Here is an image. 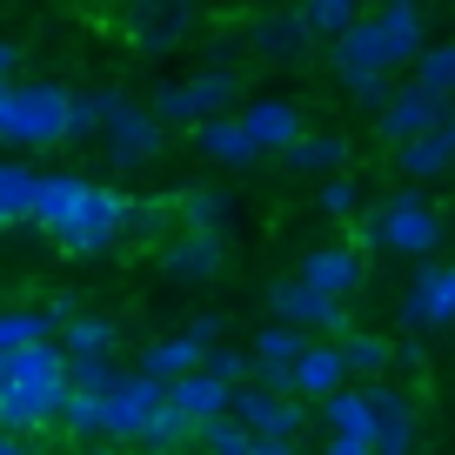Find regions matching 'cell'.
Segmentation results:
<instances>
[{
	"instance_id": "obj_38",
	"label": "cell",
	"mask_w": 455,
	"mask_h": 455,
	"mask_svg": "<svg viewBox=\"0 0 455 455\" xmlns=\"http://www.w3.org/2000/svg\"><path fill=\"white\" fill-rule=\"evenodd\" d=\"M114 382H121V375H114L108 355H74V388H100V395H108Z\"/></svg>"
},
{
	"instance_id": "obj_41",
	"label": "cell",
	"mask_w": 455,
	"mask_h": 455,
	"mask_svg": "<svg viewBox=\"0 0 455 455\" xmlns=\"http://www.w3.org/2000/svg\"><path fill=\"white\" fill-rule=\"evenodd\" d=\"M322 455H375V442H369V435H335Z\"/></svg>"
},
{
	"instance_id": "obj_34",
	"label": "cell",
	"mask_w": 455,
	"mask_h": 455,
	"mask_svg": "<svg viewBox=\"0 0 455 455\" xmlns=\"http://www.w3.org/2000/svg\"><path fill=\"white\" fill-rule=\"evenodd\" d=\"M60 422H68L74 435H108V395H100V388H74V402H68Z\"/></svg>"
},
{
	"instance_id": "obj_2",
	"label": "cell",
	"mask_w": 455,
	"mask_h": 455,
	"mask_svg": "<svg viewBox=\"0 0 455 455\" xmlns=\"http://www.w3.org/2000/svg\"><path fill=\"white\" fill-rule=\"evenodd\" d=\"M74 402V348L28 341V348H0V422L20 435H41L68 415Z\"/></svg>"
},
{
	"instance_id": "obj_1",
	"label": "cell",
	"mask_w": 455,
	"mask_h": 455,
	"mask_svg": "<svg viewBox=\"0 0 455 455\" xmlns=\"http://www.w3.org/2000/svg\"><path fill=\"white\" fill-rule=\"evenodd\" d=\"M34 221L54 235L68 255H100V248L128 242L134 201L114 195V188H94L81 174H41V201H34Z\"/></svg>"
},
{
	"instance_id": "obj_22",
	"label": "cell",
	"mask_w": 455,
	"mask_h": 455,
	"mask_svg": "<svg viewBox=\"0 0 455 455\" xmlns=\"http://www.w3.org/2000/svg\"><path fill=\"white\" fill-rule=\"evenodd\" d=\"M375 28H382V47L388 60H422V7L415 0H388V7H375Z\"/></svg>"
},
{
	"instance_id": "obj_30",
	"label": "cell",
	"mask_w": 455,
	"mask_h": 455,
	"mask_svg": "<svg viewBox=\"0 0 455 455\" xmlns=\"http://www.w3.org/2000/svg\"><path fill=\"white\" fill-rule=\"evenodd\" d=\"M60 315L54 308H14V315H0V348H28V341H47L54 335Z\"/></svg>"
},
{
	"instance_id": "obj_10",
	"label": "cell",
	"mask_w": 455,
	"mask_h": 455,
	"mask_svg": "<svg viewBox=\"0 0 455 455\" xmlns=\"http://www.w3.org/2000/svg\"><path fill=\"white\" fill-rule=\"evenodd\" d=\"M442 121H449V100H442L428 81H415V87H402V94L375 114V134H382L388 148H402V141H415V134L442 128Z\"/></svg>"
},
{
	"instance_id": "obj_31",
	"label": "cell",
	"mask_w": 455,
	"mask_h": 455,
	"mask_svg": "<svg viewBox=\"0 0 455 455\" xmlns=\"http://www.w3.org/2000/svg\"><path fill=\"white\" fill-rule=\"evenodd\" d=\"M201 442H208V455H255V428L242 422V415H235V422H228V415H208V422H201Z\"/></svg>"
},
{
	"instance_id": "obj_29",
	"label": "cell",
	"mask_w": 455,
	"mask_h": 455,
	"mask_svg": "<svg viewBox=\"0 0 455 455\" xmlns=\"http://www.w3.org/2000/svg\"><path fill=\"white\" fill-rule=\"evenodd\" d=\"M301 355H308V335H301V322L261 328V348H255V362H261V369H295Z\"/></svg>"
},
{
	"instance_id": "obj_33",
	"label": "cell",
	"mask_w": 455,
	"mask_h": 455,
	"mask_svg": "<svg viewBox=\"0 0 455 455\" xmlns=\"http://www.w3.org/2000/svg\"><path fill=\"white\" fill-rule=\"evenodd\" d=\"M301 14H308V28L322 34V41H341V34L362 20V7L355 0H301Z\"/></svg>"
},
{
	"instance_id": "obj_7",
	"label": "cell",
	"mask_w": 455,
	"mask_h": 455,
	"mask_svg": "<svg viewBox=\"0 0 455 455\" xmlns=\"http://www.w3.org/2000/svg\"><path fill=\"white\" fill-rule=\"evenodd\" d=\"M235 94H242V81H235V68H201V74H188L181 87H161L155 94V114L161 121H214V114H228L235 108Z\"/></svg>"
},
{
	"instance_id": "obj_19",
	"label": "cell",
	"mask_w": 455,
	"mask_h": 455,
	"mask_svg": "<svg viewBox=\"0 0 455 455\" xmlns=\"http://www.w3.org/2000/svg\"><path fill=\"white\" fill-rule=\"evenodd\" d=\"M348 348H328V341H308V355L295 362V395H341V382H348Z\"/></svg>"
},
{
	"instance_id": "obj_26",
	"label": "cell",
	"mask_w": 455,
	"mask_h": 455,
	"mask_svg": "<svg viewBox=\"0 0 455 455\" xmlns=\"http://www.w3.org/2000/svg\"><path fill=\"white\" fill-rule=\"evenodd\" d=\"M328 428H335V435H369L375 442V395H369V382L328 395Z\"/></svg>"
},
{
	"instance_id": "obj_45",
	"label": "cell",
	"mask_w": 455,
	"mask_h": 455,
	"mask_svg": "<svg viewBox=\"0 0 455 455\" xmlns=\"http://www.w3.org/2000/svg\"><path fill=\"white\" fill-rule=\"evenodd\" d=\"M87 455H114V449H87Z\"/></svg>"
},
{
	"instance_id": "obj_36",
	"label": "cell",
	"mask_w": 455,
	"mask_h": 455,
	"mask_svg": "<svg viewBox=\"0 0 455 455\" xmlns=\"http://www.w3.org/2000/svg\"><path fill=\"white\" fill-rule=\"evenodd\" d=\"M341 348H348V369H355V375H369V382L388 369V341H382V335H348Z\"/></svg>"
},
{
	"instance_id": "obj_20",
	"label": "cell",
	"mask_w": 455,
	"mask_h": 455,
	"mask_svg": "<svg viewBox=\"0 0 455 455\" xmlns=\"http://www.w3.org/2000/svg\"><path fill=\"white\" fill-rule=\"evenodd\" d=\"M195 141H201V155H221L228 168H248V161L261 155L242 114H214V121H195Z\"/></svg>"
},
{
	"instance_id": "obj_39",
	"label": "cell",
	"mask_w": 455,
	"mask_h": 455,
	"mask_svg": "<svg viewBox=\"0 0 455 455\" xmlns=\"http://www.w3.org/2000/svg\"><path fill=\"white\" fill-rule=\"evenodd\" d=\"M322 208L328 214H355V181H322Z\"/></svg>"
},
{
	"instance_id": "obj_23",
	"label": "cell",
	"mask_w": 455,
	"mask_h": 455,
	"mask_svg": "<svg viewBox=\"0 0 455 455\" xmlns=\"http://www.w3.org/2000/svg\"><path fill=\"white\" fill-rule=\"evenodd\" d=\"M341 161H348L341 134H295L282 148V174H322V168H341Z\"/></svg>"
},
{
	"instance_id": "obj_24",
	"label": "cell",
	"mask_w": 455,
	"mask_h": 455,
	"mask_svg": "<svg viewBox=\"0 0 455 455\" xmlns=\"http://www.w3.org/2000/svg\"><path fill=\"white\" fill-rule=\"evenodd\" d=\"M201 362H208V341H201V335H174V341H148L141 369H148V375H161V382H174V375L201 369Z\"/></svg>"
},
{
	"instance_id": "obj_35",
	"label": "cell",
	"mask_w": 455,
	"mask_h": 455,
	"mask_svg": "<svg viewBox=\"0 0 455 455\" xmlns=\"http://www.w3.org/2000/svg\"><path fill=\"white\" fill-rule=\"evenodd\" d=\"M221 214H228V195H214V188L181 195V228H221Z\"/></svg>"
},
{
	"instance_id": "obj_37",
	"label": "cell",
	"mask_w": 455,
	"mask_h": 455,
	"mask_svg": "<svg viewBox=\"0 0 455 455\" xmlns=\"http://www.w3.org/2000/svg\"><path fill=\"white\" fill-rule=\"evenodd\" d=\"M422 81L435 87L442 100L455 94V41H449V47H428V54H422Z\"/></svg>"
},
{
	"instance_id": "obj_5",
	"label": "cell",
	"mask_w": 455,
	"mask_h": 455,
	"mask_svg": "<svg viewBox=\"0 0 455 455\" xmlns=\"http://www.w3.org/2000/svg\"><path fill=\"white\" fill-rule=\"evenodd\" d=\"M355 242L362 248H395V255H428V248L442 242V214L428 208V201L402 195V201H388V208L362 214Z\"/></svg>"
},
{
	"instance_id": "obj_32",
	"label": "cell",
	"mask_w": 455,
	"mask_h": 455,
	"mask_svg": "<svg viewBox=\"0 0 455 455\" xmlns=\"http://www.w3.org/2000/svg\"><path fill=\"white\" fill-rule=\"evenodd\" d=\"M114 341H121V328H114L108 315H74L68 322V348L74 355H114Z\"/></svg>"
},
{
	"instance_id": "obj_14",
	"label": "cell",
	"mask_w": 455,
	"mask_h": 455,
	"mask_svg": "<svg viewBox=\"0 0 455 455\" xmlns=\"http://www.w3.org/2000/svg\"><path fill=\"white\" fill-rule=\"evenodd\" d=\"M402 322L409 328H449L455 322V268H422L402 301Z\"/></svg>"
},
{
	"instance_id": "obj_43",
	"label": "cell",
	"mask_w": 455,
	"mask_h": 455,
	"mask_svg": "<svg viewBox=\"0 0 455 455\" xmlns=\"http://www.w3.org/2000/svg\"><path fill=\"white\" fill-rule=\"evenodd\" d=\"M255 455H295V435H261Z\"/></svg>"
},
{
	"instance_id": "obj_42",
	"label": "cell",
	"mask_w": 455,
	"mask_h": 455,
	"mask_svg": "<svg viewBox=\"0 0 455 455\" xmlns=\"http://www.w3.org/2000/svg\"><path fill=\"white\" fill-rule=\"evenodd\" d=\"M221 315H195V322H188V335H201V341H208V348H214V341H221Z\"/></svg>"
},
{
	"instance_id": "obj_21",
	"label": "cell",
	"mask_w": 455,
	"mask_h": 455,
	"mask_svg": "<svg viewBox=\"0 0 455 455\" xmlns=\"http://www.w3.org/2000/svg\"><path fill=\"white\" fill-rule=\"evenodd\" d=\"M168 388H174V402H181L195 422H208V415H221L228 402H235V382H228V375H214L208 362H201V369H188V375H174Z\"/></svg>"
},
{
	"instance_id": "obj_16",
	"label": "cell",
	"mask_w": 455,
	"mask_h": 455,
	"mask_svg": "<svg viewBox=\"0 0 455 455\" xmlns=\"http://www.w3.org/2000/svg\"><path fill=\"white\" fill-rule=\"evenodd\" d=\"M235 415H242L255 435H301V409L288 402V388H235Z\"/></svg>"
},
{
	"instance_id": "obj_27",
	"label": "cell",
	"mask_w": 455,
	"mask_h": 455,
	"mask_svg": "<svg viewBox=\"0 0 455 455\" xmlns=\"http://www.w3.org/2000/svg\"><path fill=\"white\" fill-rule=\"evenodd\" d=\"M188 435H201V422L181 409V402H168V409L148 422V435H141V449H155V455H181L188 449Z\"/></svg>"
},
{
	"instance_id": "obj_15",
	"label": "cell",
	"mask_w": 455,
	"mask_h": 455,
	"mask_svg": "<svg viewBox=\"0 0 455 455\" xmlns=\"http://www.w3.org/2000/svg\"><path fill=\"white\" fill-rule=\"evenodd\" d=\"M295 275H308L322 295H355L362 275H369V255H362V242L355 248H308Z\"/></svg>"
},
{
	"instance_id": "obj_25",
	"label": "cell",
	"mask_w": 455,
	"mask_h": 455,
	"mask_svg": "<svg viewBox=\"0 0 455 455\" xmlns=\"http://www.w3.org/2000/svg\"><path fill=\"white\" fill-rule=\"evenodd\" d=\"M242 121H248V134H255V148H275V155L301 134V114L288 108V100H255Z\"/></svg>"
},
{
	"instance_id": "obj_28",
	"label": "cell",
	"mask_w": 455,
	"mask_h": 455,
	"mask_svg": "<svg viewBox=\"0 0 455 455\" xmlns=\"http://www.w3.org/2000/svg\"><path fill=\"white\" fill-rule=\"evenodd\" d=\"M34 201H41V174L0 168V214H7V228H28L34 221Z\"/></svg>"
},
{
	"instance_id": "obj_3",
	"label": "cell",
	"mask_w": 455,
	"mask_h": 455,
	"mask_svg": "<svg viewBox=\"0 0 455 455\" xmlns=\"http://www.w3.org/2000/svg\"><path fill=\"white\" fill-rule=\"evenodd\" d=\"M0 134L14 148L74 141V94L54 81H7V94H0Z\"/></svg>"
},
{
	"instance_id": "obj_12",
	"label": "cell",
	"mask_w": 455,
	"mask_h": 455,
	"mask_svg": "<svg viewBox=\"0 0 455 455\" xmlns=\"http://www.w3.org/2000/svg\"><path fill=\"white\" fill-rule=\"evenodd\" d=\"M221 261H228L221 228H181V235L161 248V275H168V282H181V288L214 282V275H221Z\"/></svg>"
},
{
	"instance_id": "obj_9",
	"label": "cell",
	"mask_w": 455,
	"mask_h": 455,
	"mask_svg": "<svg viewBox=\"0 0 455 455\" xmlns=\"http://www.w3.org/2000/svg\"><path fill=\"white\" fill-rule=\"evenodd\" d=\"M268 308L282 315V322L322 328V335H348V308H341V295H322L308 275H295V282H275V288H268Z\"/></svg>"
},
{
	"instance_id": "obj_8",
	"label": "cell",
	"mask_w": 455,
	"mask_h": 455,
	"mask_svg": "<svg viewBox=\"0 0 455 455\" xmlns=\"http://www.w3.org/2000/svg\"><path fill=\"white\" fill-rule=\"evenodd\" d=\"M174 402V388L161 382V375H121V382L108 388V435H128V442H141L148 435V422H155L161 409Z\"/></svg>"
},
{
	"instance_id": "obj_11",
	"label": "cell",
	"mask_w": 455,
	"mask_h": 455,
	"mask_svg": "<svg viewBox=\"0 0 455 455\" xmlns=\"http://www.w3.org/2000/svg\"><path fill=\"white\" fill-rule=\"evenodd\" d=\"M335 47V54H328V68L341 74V87H348V94H355L362 81H382L388 68H395V60H388V47H382V28H375V14H362L355 28L341 34V41H328Z\"/></svg>"
},
{
	"instance_id": "obj_18",
	"label": "cell",
	"mask_w": 455,
	"mask_h": 455,
	"mask_svg": "<svg viewBox=\"0 0 455 455\" xmlns=\"http://www.w3.org/2000/svg\"><path fill=\"white\" fill-rule=\"evenodd\" d=\"M369 395H375V455H415V409L382 375L369 382Z\"/></svg>"
},
{
	"instance_id": "obj_13",
	"label": "cell",
	"mask_w": 455,
	"mask_h": 455,
	"mask_svg": "<svg viewBox=\"0 0 455 455\" xmlns=\"http://www.w3.org/2000/svg\"><path fill=\"white\" fill-rule=\"evenodd\" d=\"M108 148H114V168H141L161 148V114H141L121 94H108Z\"/></svg>"
},
{
	"instance_id": "obj_17",
	"label": "cell",
	"mask_w": 455,
	"mask_h": 455,
	"mask_svg": "<svg viewBox=\"0 0 455 455\" xmlns=\"http://www.w3.org/2000/svg\"><path fill=\"white\" fill-rule=\"evenodd\" d=\"M395 168L409 174V181H435V174H455V114L442 121V128L415 134V141L395 148Z\"/></svg>"
},
{
	"instance_id": "obj_4",
	"label": "cell",
	"mask_w": 455,
	"mask_h": 455,
	"mask_svg": "<svg viewBox=\"0 0 455 455\" xmlns=\"http://www.w3.org/2000/svg\"><path fill=\"white\" fill-rule=\"evenodd\" d=\"M195 20H201V0H128L121 7V41L141 60H168L195 34Z\"/></svg>"
},
{
	"instance_id": "obj_6",
	"label": "cell",
	"mask_w": 455,
	"mask_h": 455,
	"mask_svg": "<svg viewBox=\"0 0 455 455\" xmlns=\"http://www.w3.org/2000/svg\"><path fill=\"white\" fill-rule=\"evenodd\" d=\"M315 41H322V34L308 28L301 7H268V14L248 20V54H255L261 68H308Z\"/></svg>"
},
{
	"instance_id": "obj_44",
	"label": "cell",
	"mask_w": 455,
	"mask_h": 455,
	"mask_svg": "<svg viewBox=\"0 0 455 455\" xmlns=\"http://www.w3.org/2000/svg\"><path fill=\"white\" fill-rule=\"evenodd\" d=\"M0 455H34V442L20 435V428H7V435H0Z\"/></svg>"
},
{
	"instance_id": "obj_40",
	"label": "cell",
	"mask_w": 455,
	"mask_h": 455,
	"mask_svg": "<svg viewBox=\"0 0 455 455\" xmlns=\"http://www.w3.org/2000/svg\"><path fill=\"white\" fill-rule=\"evenodd\" d=\"M208 369H214V375H228V382H242L248 362H242V355H228V348H208Z\"/></svg>"
}]
</instances>
